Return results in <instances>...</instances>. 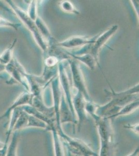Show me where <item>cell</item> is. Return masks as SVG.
Here are the masks:
<instances>
[{"mask_svg": "<svg viewBox=\"0 0 139 156\" xmlns=\"http://www.w3.org/2000/svg\"><path fill=\"white\" fill-rule=\"evenodd\" d=\"M95 41H92L90 40L85 39L82 37H73L67 40L64 42L60 43L59 45L65 48H73L75 46H79L81 45L85 44L87 43L94 42Z\"/></svg>", "mask_w": 139, "mask_h": 156, "instance_id": "8", "label": "cell"}, {"mask_svg": "<svg viewBox=\"0 0 139 156\" xmlns=\"http://www.w3.org/2000/svg\"><path fill=\"white\" fill-rule=\"evenodd\" d=\"M20 26V23H14L11 22L0 15V27H10L15 30H17Z\"/></svg>", "mask_w": 139, "mask_h": 156, "instance_id": "15", "label": "cell"}, {"mask_svg": "<svg viewBox=\"0 0 139 156\" xmlns=\"http://www.w3.org/2000/svg\"><path fill=\"white\" fill-rule=\"evenodd\" d=\"M95 121L96 125L100 139V145L113 144V129L111 126L110 119L101 117L95 114V109L87 111Z\"/></svg>", "mask_w": 139, "mask_h": 156, "instance_id": "2", "label": "cell"}, {"mask_svg": "<svg viewBox=\"0 0 139 156\" xmlns=\"http://www.w3.org/2000/svg\"><path fill=\"white\" fill-rule=\"evenodd\" d=\"M74 107L75 108V112H76L78 115V131L80 130L82 124H83L84 121L86 119V106L85 103L84 99L82 96L79 95L75 98L74 100Z\"/></svg>", "mask_w": 139, "mask_h": 156, "instance_id": "6", "label": "cell"}, {"mask_svg": "<svg viewBox=\"0 0 139 156\" xmlns=\"http://www.w3.org/2000/svg\"><path fill=\"white\" fill-rule=\"evenodd\" d=\"M48 130L50 131L52 133L53 138L54 148L55 156H65L64 151L63 142L58 134L56 128V122L53 121L48 125Z\"/></svg>", "mask_w": 139, "mask_h": 156, "instance_id": "5", "label": "cell"}, {"mask_svg": "<svg viewBox=\"0 0 139 156\" xmlns=\"http://www.w3.org/2000/svg\"><path fill=\"white\" fill-rule=\"evenodd\" d=\"M28 115V114L23 110L21 114H20L16 123L15 124L14 127L13 129V133L15 132H17L20 129L27 128Z\"/></svg>", "mask_w": 139, "mask_h": 156, "instance_id": "12", "label": "cell"}, {"mask_svg": "<svg viewBox=\"0 0 139 156\" xmlns=\"http://www.w3.org/2000/svg\"><path fill=\"white\" fill-rule=\"evenodd\" d=\"M33 98V95L28 91L21 93L12 104L7 108L5 112L2 115H0V121L9 119L12 110L15 108L23 106L25 105L32 106V100Z\"/></svg>", "mask_w": 139, "mask_h": 156, "instance_id": "4", "label": "cell"}, {"mask_svg": "<svg viewBox=\"0 0 139 156\" xmlns=\"http://www.w3.org/2000/svg\"><path fill=\"white\" fill-rule=\"evenodd\" d=\"M139 147H137L131 154H128V155L127 156H138V155H139Z\"/></svg>", "mask_w": 139, "mask_h": 156, "instance_id": "20", "label": "cell"}, {"mask_svg": "<svg viewBox=\"0 0 139 156\" xmlns=\"http://www.w3.org/2000/svg\"><path fill=\"white\" fill-rule=\"evenodd\" d=\"M57 131L71 154L75 156H92L98 154L81 140L73 138L67 135L63 129Z\"/></svg>", "mask_w": 139, "mask_h": 156, "instance_id": "1", "label": "cell"}, {"mask_svg": "<svg viewBox=\"0 0 139 156\" xmlns=\"http://www.w3.org/2000/svg\"><path fill=\"white\" fill-rule=\"evenodd\" d=\"M59 115L61 124L68 122L78 124V121L76 120L75 117L68 109L66 103L64 100L62 101L61 108L60 110H59Z\"/></svg>", "mask_w": 139, "mask_h": 156, "instance_id": "7", "label": "cell"}, {"mask_svg": "<svg viewBox=\"0 0 139 156\" xmlns=\"http://www.w3.org/2000/svg\"><path fill=\"white\" fill-rule=\"evenodd\" d=\"M35 1H32L31 3V5L29 7V12L28 15L34 21L36 20V5H35Z\"/></svg>", "mask_w": 139, "mask_h": 156, "instance_id": "16", "label": "cell"}, {"mask_svg": "<svg viewBox=\"0 0 139 156\" xmlns=\"http://www.w3.org/2000/svg\"><path fill=\"white\" fill-rule=\"evenodd\" d=\"M5 145L4 146L3 149L0 151V156H6L7 154V149H8V146H9V142L5 140Z\"/></svg>", "mask_w": 139, "mask_h": 156, "instance_id": "19", "label": "cell"}, {"mask_svg": "<svg viewBox=\"0 0 139 156\" xmlns=\"http://www.w3.org/2000/svg\"><path fill=\"white\" fill-rule=\"evenodd\" d=\"M9 6L12 8V11L16 14L18 17L21 20V21L25 24L28 28L32 32L35 37V40L44 49V44L42 42L41 36L39 32V30L37 29V26L34 23L33 20H32L28 16L27 13L24 12L23 9L18 7L17 5L14 3L12 1L8 0L6 1Z\"/></svg>", "mask_w": 139, "mask_h": 156, "instance_id": "3", "label": "cell"}, {"mask_svg": "<svg viewBox=\"0 0 139 156\" xmlns=\"http://www.w3.org/2000/svg\"><path fill=\"white\" fill-rule=\"evenodd\" d=\"M99 156V154H96V155H94V156Z\"/></svg>", "mask_w": 139, "mask_h": 156, "instance_id": "23", "label": "cell"}, {"mask_svg": "<svg viewBox=\"0 0 139 156\" xmlns=\"http://www.w3.org/2000/svg\"><path fill=\"white\" fill-rule=\"evenodd\" d=\"M19 142V134L17 132L12 133L11 141L9 144L6 156H18L17 147Z\"/></svg>", "mask_w": 139, "mask_h": 156, "instance_id": "10", "label": "cell"}, {"mask_svg": "<svg viewBox=\"0 0 139 156\" xmlns=\"http://www.w3.org/2000/svg\"><path fill=\"white\" fill-rule=\"evenodd\" d=\"M139 107V100H136L132 101L127 105L123 107L117 114L113 117V118L119 117L120 115H127L131 114Z\"/></svg>", "mask_w": 139, "mask_h": 156, "instance_id": "11", "label": "cell"}, {"mask_svg": "<svg viewBox=\"0 0 139 156\" xmlns=\"http://www.w3.org/2000/svg\"><path fill=\"white\" fill-rule=\"evenodd\" d=\"M115 30L114 28L113 29V30H111V31H108V32L103 34L101 36V37L97 40L95 45L93 46V48H92V53L95 55L96 58H97V53H98V51L99 48L102 46V45L103 44V43L107 41L106 39H108L109 37L111 36L110 35L113 34V32L114 33L115 32Z\"/></svg>", "mask_w": 139, "mask_h": 156, "instance_id": "13", "label": "cell"}, {"mask_svg": "<svg viewBox=\"0 0 139 156\" xmlns=\"http://www.w3.org/2000/svg\"><path fill=\"white\" fill-rule=\"evenodd\" d=\"M5 145V142L4 143V142H1V141L0 140V151L3 148Z\"/></svg>", "mask_w": 139, "mask_h": 156, "instance_id": "22", "label": "cell"}, {"mask_svg": "<svg viewBox=\"0 0 139 156\" xmlns=\"http://www.w3.org/2000/svg\"><path fill=\"white\" fill-rule=\"evenodd\" d=\"M125 128H128L129 129H130L132 131L137 133V134H139V124H136L134 126H131V125H126Z\"/></svg>", "mask_w": 139, "mask_h": 156, "instance_id": "18", "label": "cell"}, {"mask_svg": "<svg viewBox=\"0 0 139 156\" xmlns=\"http://www.w3.org/2000/svg\"><path fill=\"white\" fill-rule=\"evenodd\" d=\"M5 70V65L0 62V73Z\"/></svg>", "mask_w": 139, "mask_h": 156, "instance_id": "21", "label": "cell"}, {"mask_svg": "<svg viewBox=\"0 0 139 156\" xmlns=\"http://www.w3.org/2000/svg\"><path fill=\"white\" fill-rule=\"evenodd\" d=\"M61 7L63 8V9L68 12H75L74 10V7H73L72 5L69 2H64L62 4Z\"/></svg>", "mask_w": 139, "mask_h": 156, "instance_id": "17", "label": "cell"}, {"mask_svg": "<svg viewBox=\"0 0 139 156\" xmlns=\"http://www.w3.org/2000/svg\"><path fill=\"white\" fill-rule=\"evenodd\" d=\"M17 39H15L12 41L10 45L0 55V62L4 65H7L11 62L12 58V51L16 45Z\"/></svg>", "mask_w": 139, "mask_h": 156, "instance_id": "9", "label": "cell"}, {"mask_svg": "<svg viewBox=\"0 0 139 156\" xmlns=\"http://www.w3.org/2000/svg\"><path fill=\"white\" fill-rule=\"evenodd\" d=\"M29 115V114H28ZM27 128H37L47 129V125L44 121L38 119L33 115H28V121Z\"/></svg>", "mask_w": 139, "mask_h": 156, "instance_id": "14", "label": "cell"}]
</instances>
